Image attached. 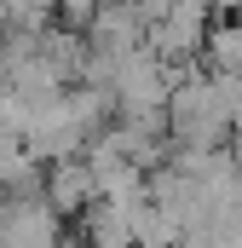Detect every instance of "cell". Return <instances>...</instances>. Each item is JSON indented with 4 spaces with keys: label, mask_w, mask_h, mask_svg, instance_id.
I'll return each instance as SVG.
<instances>
[{
    "label": "cell",
    "mask_w": 242,
    "mask_h": 248,
    "mask_svg": "<svg viewBox=\"0 0 242 248\" xmlns=\"http://www.w3.org/2000/svg\"><path fill=\"white\" fill-rule=\"evenodd\" d=\"M231 133H237V110H231L225 87L202 63L184 69L173 98H167V139H173V150H225Z\"/></svg>",
    "instance_id": "1"
},
{
    "label": "cell",
    "mask_w": 242,
    "mask_h": 248,
    "mask_svg": "<svg viewBox=\"0 0 242 248\" xmlns=\"http://www.w3.org/2000/svg\"><path fill=\"white\" fill-rule=\"evenodd\" d=\"M208 35H213V12L208 6H167V17L150 29V52L167 63V69H196V58L208 52Z\"/></svg>",
    "instance_id": "2"
},
{
    "label": "cell",
    "mask_w": 242,
    "mask_h": 248,
    "mask_svg": "<svg viewBox=\"0 0 242 248\" xmlns=\"http://www.w3.org/2000/svg\"><path fill=\"white\" fill-rule=\"evenodd\" d=\"M0 248H63V219L46 196H6L0 202Z\"/></svg>",
    "instance_id": "3"
},
{
    "label": "cell",
    "mask_w": 242,
    "mask_h": 248,
    "mask_svg": "<svg viewBox=\"0 0 242 248\" xmlns=\"http://www.w3.org/2000/svg\"><path fill=\"white\" fill-rule=\"evenodd\" d=\"M41 196L52 202L58 219H87L98 208V179H92L87 162H58V168H46V190Z\"/></svg>",
    "instance_id": "4"
}]
</instances>
